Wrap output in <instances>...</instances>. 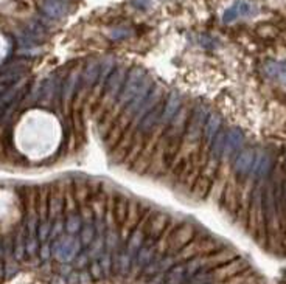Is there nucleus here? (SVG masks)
I'll use <instances>...</instances> for the list:
<instances>
[{"mask_svg": "<svg viewBox=\"0 0 286 284\" xmlns=\"http://www.w3.org/2000/svg\"><path fill=\"white\" fill-rule=\"evenodd\" d=\"M61 129L56 120L42 112H33L24 118L17 131V145L33 158L45 157L59 143Z\"/></svg>", "mask_w": 286, "mask_h": 284, "instance_id": "1", "label": "nucleus"}]
</instances>
